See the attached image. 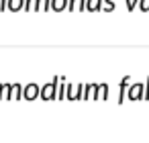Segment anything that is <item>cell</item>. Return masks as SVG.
Returning <instances> with one entry per match:
<instances>
[{
    "mask_svg": "<svg viewBox=\"0 0 149 143\" xmlns=\"http://www.w3.org/2000/svg\"><path fill=\"white\" fill-rule=\"evenodd\" d=\"M57 84H59V76H55L53 82H49V84H45V86L41 88V98H43V100H53V98H57Z\"/></svg>",
    "mask_w": 149,
    "mask_h": 143,
    "instance_id": "6da1fadb",
    "label": "cell"
},
{
    "mask_svg": "<svg viewBox=\"0 0 149 143\" xmlns=\"http://www.w3.org/2000/svg\"><path fill=\"white\" fill-rule=\"evenodd\" d=\"M68 100H80V98H84V86L82 84H68V96H65Z\"/></svg>",
    "mask_w": 149,
    "mask_h": 143,
    "instance_id": "7a4b0ae2",
    "label": "cell"
},
{
    "mask_svg": "<svg viewBox=\"0 0 149 143\" xmlns=\"http://www.w3.org/2000/svg\"><path fill=\"white\" fill-rule=\"evenodd\" d=\"M39 96H41V88H39L37 84H29V86L23 88V98L35 100V98H39Z\"/></svg>",
    "mask_w": 149,
    "mask_h": 143,
    "instance_id": "3957f363",
    "label": "cell"
},
{
    "mask_svg": "<svg viewBox=\"0 0 149 143\" xmlns=\"http://www.w3.org/2000/svg\"><path fill=\"white\" fill-rule=\"evenodd\" d=\"M145 98V86L143 84H133L129 88V100H141Z\"/></svg>",
    "mask_w": 149,
    "mask_h": 143,
    "instance_id": "277c9868",
    "label": "cell"
},
{
    "mask_svg": "<svg viewBox=\"0 0 149 143\" xmlns=\"http://www.w3.org/2000/svg\"><path fill=\"white\" fill-rule=\"evenodd\" d=\"M98 98H100V90L96 84L84 86V100H98Z\"/></svg>",
    "mask_w": 149,
    "mask_h": 143,
    "instance_id": "5b68a950",
    "label": "cell"
},
{
    "mask_svg": "<svg viewBox=\"0 0 149 143\" xmlns=\"http://www.w3.org/2000/svg\"><path fill=\"white\" fill-rule=\"evenodd\" d=\"M8 10L17 13V10H23L25 8V0H8V4H6Z\"/></svg>",
    "mask_w": 149,
    "mask_h": 143,
    "instance_id": "8992f818",
    "label": "cell"
},
{
    "mask_svg": "<svg viewBox=\"0 0 149 143\" xmlns=\"http://www.w3.org/2000/svg\"><path fill=\"white\" fill-rule=\"evenodd\" d=\"M6 98H13V86L10 84L0 86V100H6Z\"/></svg>",
    "mask_w": 149,
    "mask_h": 143,
    "instance_id": "52a82bcc",
    "label": "cell"
},
{
    "mask_svg": "<svg viewBox=\"0 0 149 143\" xmlns=\"http://www.w3.org/2000/svg\"><path fill=\"white\" fill-rule=\"evenodd\" d=\"M68 4H70V0H51V8L55 13H61L63 8H68Z\"/></svg>",
    "mask_w": 149,
    "mask_h": 143,
    "instance_id": "ba28073f",
    "label": "cell"
},
{
    "mask_svg": "<svg viewBox=\"0 0 149 143\" xmlns=\"http://www.w3.org/2000/svg\"><path fill=\"white\" fill-rule=\"evenodd\" d=\"M86 8V0H70V4H68V10H82Z\"/></svg>",
    "mask_w": 149,
    "mask_h": 143,
    "instance_id": "9c48e42d",
    "label": "cell"
},
{
    "mask_svg": "<svg viewBox=\"0 0 149 143\" xmlns=\"http://www.w3.org/2000/svg\"><path fill=\"white\" fill-rule=\"evenodd\" d=\"M102 8V0H86V10L90 13H96Z\"/></svg>",
    "mask_w": 149,
    "mask_h": 143,
    "instance_id": "30bf717a",
    "label": "cell"
},
{
    "mask_svg": "<svg viewBox=\"0 0 149 143\" xmlns=\"http://www.w3.org/2000/svg\"><path fill=\"white\" fill-rule=\"evenodd\" d=\"M127 84H129V76H127V78H123V82H120V92H118V104H123V102H125V98H127Z\"/></svg>",
    "mask_w": 149,
    "mask_h": 143,
    "instance_id": "8fae6325",
    "label": "cell"
},
{
    "mask_svg": "<svg viewBox=\"0 0 149 143\" xmlns=\"http://www.w3.org/2000/svg\"><path fill=\"white\" fill-rule=\"evenodd\" d=\"M25 10L27 13H37L39 10V0H25Z\"/></svg>",
    "mask_w": 149,
    "mask_h": 143,
    "instance_id": "7c38bea8",
    "label": "cell"
},
{
    "mask_svg": "<svg viewBox=\"0 0 149 143\" xmlns=\"http://www.w3.org/2000/svg\"><path fill=\"white\" fill-rule=\"evenodd\" d=\"M13 98H15V100H21V98H23V86H21V84H15V86H13Z\"/></svg>",
    "mask_w": 149,
    "mask_h": 143,
    "instance_id": "4fadbf2b",
    "label": "cell"
},
{
    "mask_svg": "<svg viewBox=\"0 0 149 143\" xmlns=\"http://www.w3.org/2000/svg\"><path fill=\"white\" fill-rule=\"evenodd\" d=\"M98 90H100V100H106L108 98V86L106 84H98Z\"/></svg>",
    "mask_w": 149,
    "mask_h": 143,
    "instance_id": "5bb4252c",
    "label": "cell"
},
{
    "mask_svg": "<svg viewBox=\"0 0 149 143\" xmlns=\"http://www.w3.org/2000/svg\"><path fill=\"white\" fill-rule=\"evenodd\" d=\"M51 8V0H39V10H47Z\"/></svg>",
    "mask_w": 149,
    "mask_h": 143,
    "instance_id": "9a60e30c",
    "label": "cell"
},
{
    "mask_svg": "<svg viewBox=\"0 0 149 143\" xmlns=\"http://www.w3.org/2000/svg\"><path fill=\"white\" fill-rule=\"evenodd\" d=\"M139 8H141L143 13H149V0H141V2H139Z\"/></svg>",
    "mask_w": 149,
    "mask_h": 143,
    "instance_id": "2e32d148",
    "label": "cell"
},
{
    "mask_svg": "<svg viewBox=\"0 0 149 143\" xmlns=\"http://www.w3.org/2000/svg\"><path fill=\"white\" fill-rule=\"evenodd\" d=\"M139 2H141V0H127V8L133 10L135 6H139Z\"/></svg>",
    "mask_w": 149,
    "mask_h": 143,
    "instance_id": "e0dca14e",
    "label": "cell"
},
{
    "mask_svg": "<svg viewBox=\"0 0 149 143\" xmlns=\"http://www.w3.org/2000/svg\"><path fill=\"white\" fill-rule=\"evenodd\" d=\"M106 4H108L106 6V13H112L114 10V0H106Z\"/></svg>",
    "mask_w": 149,
    "mask_h": 143,
    "instance_id": "ac0fdd59",
    "label": "cell"
},
{
    "mask_svg": "<svg viewBox=\"0 0 149 143\" xmlns=\"http://www.w3.org/2000/svg\"><path fill=\"white\" fill-rule=\"evenodd\" d=\"M147 84H145V100H149V78L145 80Z\"/></svg>",
    "mask_w": 149,
    "mask_h": 143,
    "instance_id": "d6986e66",
    "label": "cell"
},
{
    "mask_svg": "<svg viewBox=\"0 0 149 143\" xmlns=\"http://www.w3.org/2000/svg\"><path fill=\"white\" fill-rule=\"evenodd\" d=\"M6 4H8V0H0V10H4Z\"/></svg>",
    "mask_w": 149,
    "mask_h": 143,
    "instance_id": "ffe728a7",
    "label": "cell"
}]
</instances>
